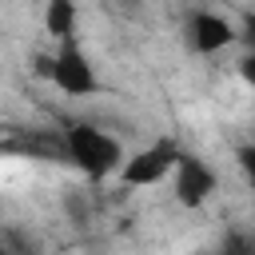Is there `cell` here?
I'll list each match as a JSON object with an SVG mask.
<instances>
[{"label": "cell", "mask_w": 255, "mask_h": 255, "mask_svg": "<svg viewBox=\"0 0 255 255\" xmlns=\"http://www.w3.org/2000/svg\"><path fill=\"white\" fill-rule=\"evenodd\" d=\"M64 155L88 175V179H108L112 171L124 167V147L116 135L100 131L96 124H68L64 128Z\"/></svg>", "instance_id": "obj_1"}, {"label": "cell", "mask_w": 255, "mask_h": 255, "mask_svg": "<svg viewBox=\"0 0 255 255\" xmlns=\"http://www.w3.org/2000/svg\"><path fill=\"white\" fill-rule=\"evenodd\" d=\"M179 159H183V151L171 139H159V143H147L143 151L128 155L124 167H120V179L128 187H155V183H163V179L175 175Z\"/></svg>", "instance_id": "obj_2"}, {"label": "cell", "mask_w": 255, "mask_h": 255, "mask_svg": "<svg viewBox=\"0 0 255 255\" xmlns=\"http://www.w3.org/2000/svg\"><path fill=\"white\" fill-rule=\"evenodd\" d=\"M64 96H96L100 92V76H96V68L88 64V56H84V48L76 44V36L72 40H60V48H56V56H52V76H48Z\"/></svg>", "instance_id": "obj_3"}, {"label": "cell", "mask_w": 255, "mask_h": 255, "mask_svg": "<svg viewBox=\"0 0 255 255\" xmlns=\"http://www.w3.org/2000/svg\"><path fill=\"white\" fill-rule=\"evenodd\" d=\"M235 40H239V28L227 16H219V12H195L187 20V44L199 56H215V52L231 48Z\"/></svg>", "instance_id": "obj_4"}, {"label": "cell", "mask_w": 255, "mask_h": 255, "mask_svg": "<svg viewBox=\"0 0 255 255\" xmlns=\"http://www.w3.org/2000/svg\"><path fill=\"white\" fill-rule=\"evenodd\" d=\"M171 187H175V203L195 211V207H203V203L211 199V191H215V171H211L203 159L183 155L179 167H175V175H171Z\"/></svg>", "instance_id": "obj_5"}, {"label": "cell", "mask_w": 255, "mask_h": 255, "mask_svg": "<svg viewBox=\"0 0 255 255\" xmlns=\"http://www.w3.org/2000/svg\"><path fill=\"white\" fill-rule=\"evenodd\" d=\"M76 20H80L76 0H48V8H44V32L52 40H72L76 36Z\"/></svg>", "instance_id": "obj_6"}, {"label": "cell", "mask_w": 255, "mask_h": 255, "mask_svg": "<svg viewBox=\"0 0 255 255\" xmlns=\"http://www.w3.org/2000/svg\"><path fill=\"white\" fill-rule=\"evenodd\" d=\"M235 159H239V167H243V175H247V183L255 187V143H243V147L235 151Z\"/></svg>", "instance_id": "obj_7"}, {"label": "cell", "mask_w": 255, "mask_h": 255, "mask_svg": "<svg viewBox=\"0 0 255 255\" xmlns=\"http://www.w3.org/2000/svg\"><path fill=\"white\" fill-rule=\"evenodd\" d=\"M239 80L255 92V48H247V52L239 56Z\"/></svg>", "instance_id": "obj_8"}, {"label": "cell", "mask_w": 255, "mask_h": 255, "mask_svg": "<svg viewBox=\"0 0 255 255\" xmlns=\"http://www.w3.org/2000/svg\"><path fill=\"white\" fill-rule=\"evenodd\" d=\"M239 40H243L247 48H255V12H243V20H239Z\"/></svg>", "instance_id": "obj_9"}]
</instances>
